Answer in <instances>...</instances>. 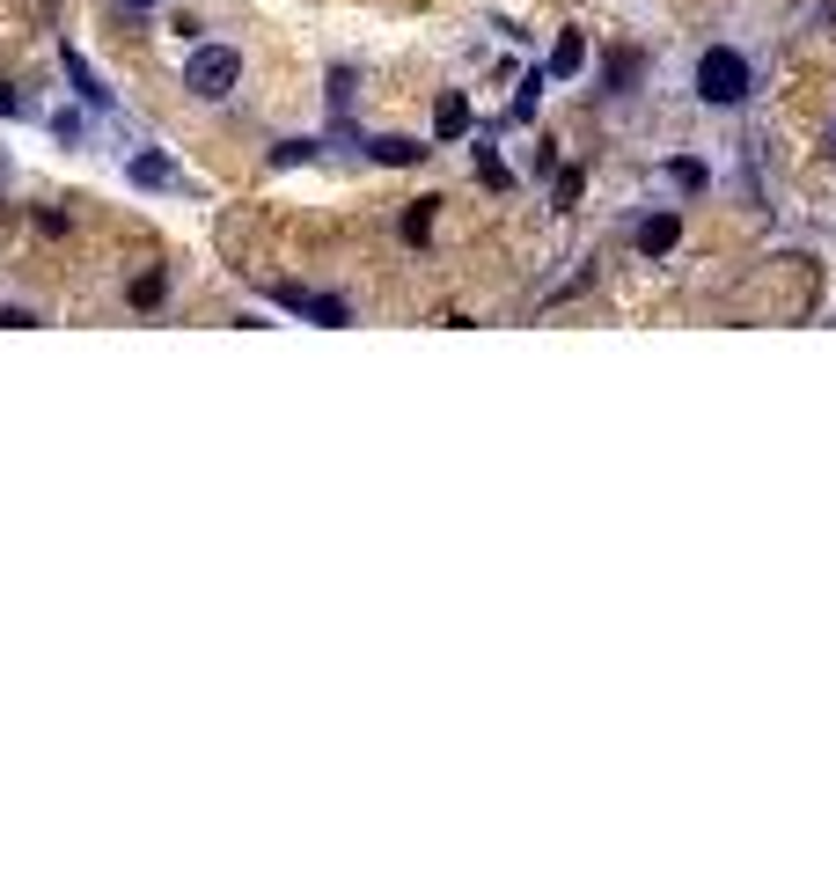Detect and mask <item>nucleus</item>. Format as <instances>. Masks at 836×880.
<instances>
[{
	"mask_svg": "<svg viewBox=\"0 0 836 880\" xmlns=\"http://www.w3.org/2000/svg\"><path fill=\"white\" fill-rule=\"evenodd\" d=\"M235 81H243V52H235V45H192V67H184V88H192V96L221 104Z\"/></svg>",
	"mask_w": 836,
	"mask_h": 880,
	"instance_id": "nucleus-1",
	"label": "nucleus"
},
{
	"mask_svg": "<svg viewBox=\"0 0 836 880\" xmlns=\"http://www.w3.org/2000/svg\"><path fill=\"white\" fill-rule=\"evenodd\" d=\"M697 96L704 104H741L749 96V59L733 52V45H712V52L697 59Z\"/></svg>",
	"mask_w": 836,
	"mask_h": 880,
	"instance_id": "nucleus-2",
	"label": "nucleus"
},
{
	"mask_svg": "<svg viewBox=\"0 0 836 880\" xmlns=\"http://www.w3.org/2000/svg\"><path fill=\"white\" fill-rule=\"evenodd\" d=\"M264 294H272L279 309H294V316H309V323H331V331H338V323L352 316V309H346V301H338V294H309V286H294V280L264 286Z\"/></svg>",
	"mask_w": 836,
	"mask_h": 880,
	"instance_id": "nucleus-3",
	"label": "nucleus"
},
{
	"mask_svg": "<svg viewBox=\"0 0 836 880\" xmlns=\"http://www.w3.org/2000/svg\"><path fill=\"white\" fill-rule=\"evenodd\" d=\"M675 243H682V213H645L639 221V250L645 257H668Z\"/></svg>",
	"mask_w": 836,
	"mask_h": 880,
	"instance_id": "nucleus-4",
	"label": "nucleus"
},
{
	"mask_svg": "<svg viewBox=\"0 0 836 880\" xmlns=\"http://www.w3.org/2000/svg\"><path fill=\"white\" fill-rule=\"evenodd\" d=\"M59 67H67V81H74V88H81V104H96V110H104V104H110V88H104V81H96V67H88V59H81V52H74V45H67V52H59Z\"/></svg>",
	"mask_w": 836,
	"mask_h": 880,
	"instance_id": "nucleus-5",
	"label": "nucleus"
},
{
	"mask_svg": "<svg viewBox=\"0 0 836 880\" xmlns=\"http://www.w3.org/2000/svg\"><path fill=\"white\" fill-rule=\"evenodd\" d=\"M434 133H440V140H463V133H470V104H463V96H440Z\"/></svg>",
	"mask_w": 836,
	"mask_h": 880,
	"instance_id": "nucleus-6",
	"label": "nucleus"
},
{
	"mask_svg": "<svg viewBox=\"0 0 836 880\" xmlns=\"http://www.w3.org/2000/svg\"><path fill=\"white\" fill-rule=\"evenodd\" d=\"M580 67H587V37L565 30V37H557V52H551V74H580Z\"/></svg>",
	"mask_w": 836,
	"mask_h": 880,
	"instance_id": "nucleus-7",
	"label": "nucleus"
},
{
	"mask_svg": "<svg viewBox=\"0 0 836 880\" xmlns=\"http://www.w3.org/2000/svg\"><path fill=\"white\" fill-rule=\"evenodd\" d=\"M418 155H426V147H418V140H404V133L375 140V162H397V169H404V162H418Z\"/></svg>",
	"mask_w": 836,
	"mask_h": 880,
	"instance_id": "nucleus-8",
	"label": "nucleus"
},
{
	"mask_svg": "<svg viewBox=\"0 0 836 880\" xmlns=\"http://www.w3.org/2000/svg\"><path fill=\"white\" fill-rule=\"evenodd\" d=\"M169 162H162V155H133V184H169Z\"/></svg>",
	"mask_w": 836,
	"mask_h": 880,
	"instance_id": "nucleus-9",
	"label": "nucleus"
},
{
	"mask_svg": "<svg viewBox=\"0 0 836 880\" xmlns=\"http://www.w3.org/2000/svg\"><path fill=\"white\" fill-rule=\"evenodd\" d=\"M404 235H411V243H426V235H434V198H418V206L404 213Z\"/></svg>",
	"mask_w": 836,
	"mask_h": 880,
	"instance_id": "nucleus-10",
	"label": "nucleus"
},
{
	"mask_svg": "<svg viewBox=\"0 0 836 880\" xmlns=\"http://www.w3.org/2000/svg\"><path fill=\"white\" fill-rule=\"evenodd\" d=\"M477 176H485L492 192H506V162H499V155H492V147H477Z\"/></svg>",
	"mask_w": 836,
	"mask_h": 880,
	"instance_id": "nucleus-11",
	"label": "nucleus"
},
{
	"mask_svg": "<svg viewBox=\"0 0 836 880\" xmlns=\"http://www.w3.org/2000/svg\"><path fill=\"white\" fill-rule=\"evenodd\" d=\"M30 323H37L30 309H0V331H30Z\"/></svg>",
	"mask_w": 836,
	"mask_h": 880,
	"instance_id": "nucleus-12",
	"label": "nucleus"
},
{
	"mask_svg": "<svg viewBox=\"0 0 836 880\" xmlns=\"http://www.w3.org/2000/svg\"><path fill=\"white\" fill-rule=\"evenodd\" d=\"M0 118H22V96H16L8 81H0Z\"/></svg>",
	"mask_w": 836,
	"mask_h": 880,
	"instance_id": "nucleus-13",
	"label": "nucleus"
},
{
	"mask_svg": "<svg viewBox=\"0 0 836 880\" xmlns=\"http://www.w3.org/2000/svg\"><path fill=\"white\" fill-rule=\"evenodd\" d=\"M133 8H155V0H133Z\"/></svg>",
	"mask_w": 836,
	"mask_h": 880,
	"instance_id": "nucleus-14",
	"label": "nucleus"
}]
</instances>
